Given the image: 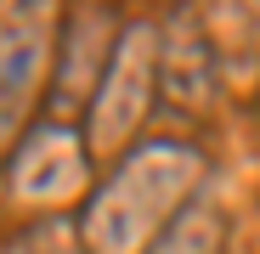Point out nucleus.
<instances>
[{
	"label": "nucleus",
	"mask_w": 260,
	"mask_h": 254,
	"mask_svg": "<svg viewBox=\"0 0 260 254\" xmlns=\"http://www.w3.org/2000/svg\"><path fill=\"white\" fill-rule=\"evenodd\" d=\"M204 181V153L187 141H147L91 192L79 221L85 254H153V243L181 221Z\"/></svg>",
	"instance_id": "f257e3e1"
},
{
	"label": "nucleus",
	"mask_w": 260,
	"mask_h": 254,
	"mask_svg": "<svg viewBox=\"0 0 260 254\" xmlns=\"http://www.w3.org/2000/svg\"><path fill=\"white\" fill-rule=\"evenodd\" d=\"M57 0H0V141L28 119L57 57Z\"/></svg>",
	"instance_id": "f03ea898"
},
{
	"label": "nucleus",
	"mask_w": 260,
	"mask_h": 254,
	"mask_svg": "<svg viewBox=\"0 0 260 254\" xmlns=\"http://www.w3.org/2000/svg\"><path fill=\"white\" fill-rule=\"evenodd\" d=\"M153 102H158V34L136 23V28L119 34V51H113V62L102 74V91L91 102V130H85L91 153L124 147L136 136V124L153 113Z\"/></svg>",
	"instance_id": "7ed1b4c3"
},
{
	"label": "nucleus",
	"mask_w": 260,
	"mask_h": 254,
	"mask_svg": "<svg viewBox=\"0 0 260 254\" xmlns=\"http://www.w3.org/2000/svg\"><path fill=\"white\" fill-rule=\"evenodd\" d=\"M91 141H79L68 124H34L23 136V147L12 153V198L57 209L68 198L85 192V175H91Z\"/></svg>",
	"instance_id": "20e7f679"
},
{
	"label": "nucleus",
	"mask_w": 260,
	"mask_h": 254,
	"mask_svg": "<svg viewBox=\"0 0 260 254\" xmlns=\"http://www.w3.org/2000/svg\"><path fill=\"white\" fill-rule=\"evenodd\" d=\"M215 79H221V57H215L209 23H198L192 12H176L170 28L158 34V96L198 113L215 96Z\"/></svg>",
	"instance_id": "39448f33"
},
{
	"label": "nucleus",
	"mask_w": 260,
	"mask_h": 254,
	"mask_svg": "<svg viewBox=\"0 0 260 254\" xmlns=\"http://www.w3.org/2000/svg\"><path fill=\"white\" fill-rule=\"evenodd\" d=\"M108 12L102 6H85L74 23H68V46H62V74H57V102H85L91 85L102 91V74L119 51V40L108 34Z\"/></svg>",
	"instance_id": "423d86ee"
},
{
	"label": "nucleus",
	"mask_w": 260,
	"mask_h": 254,
	"mask_svg": "<svg viewBox=\"0 0 260 254\" xmlns=\"http://www.w3.org/2000/svg\"><path fill=\"white\" fill-rule=\"evenodd\" d=\"M221 243H226V226L215 215V203H187L181 221L153 243V254H221Z\"/></svg>",
	"instance_id": "0eeeda50"
},
{
	"label": "nucleus",
	"mask_w": 260,
	"mask_h": 254,
	"mask_svg": "<svg viewBox=\"0 0 260 254\" xmlns=\"http://www.w3.org/2000/svg\"><path fill=\"white\" fill-rule=\"evenodd\" d=\"M0 254H79V248H74V226H68V221H57V215H46L40 226L17 232Z\"/></svg>",
	"instance_id": "6e6552de"
}]
</instances>
